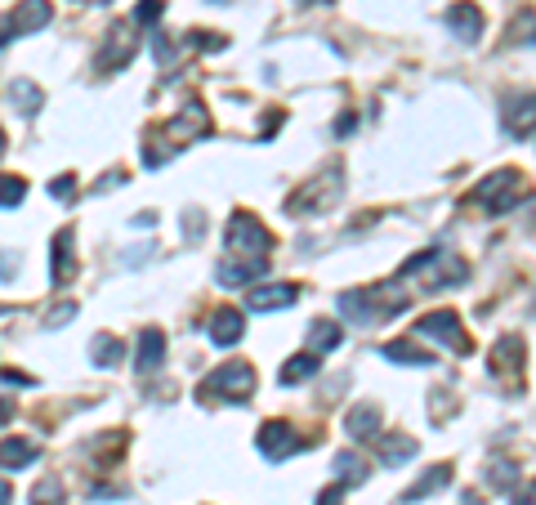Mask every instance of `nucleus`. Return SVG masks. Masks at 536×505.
<instances>
[{"mask_svg":"<svg viewBox=\"0 0 536 505\" xmlns=\"http://www.w3.org/2000/svg\"><path fill=\"white\" fill-rule=\"evenodd\" d=\"M9 103H14L23 117H36V112L45 108V90L36 81H27V76H14V81H9Z\"/></svg>","mask_w":536,"mask_h":505,"instance_id":"22","label":"nucleus"},{"mask_svg":"<svg viewBox=\"0 0 536 505\" xmlns=\"http://www.w3.org/2000/svg\"><path fill=\"white\" fill-rule=\"evenodd\" d=\"M492 376L496 380H523V340L501 336L492 349Z\"/></svg>","mask_w":536,"mask_h":505,"instance_id":"16","label":"nucleus"},{"mask_svg":"<svg viewBox=\"0 0 536 505\" xmlns=\"http://www.w3.org/2000/svg\"><path fill=\"white\" fill-rule=\"evenodd\" d=\"M344 434L367 443V438H380V407L376 403H353L349 416H344Z\"/></svg>","mask_w":536,"mask_h":505,"instance_id":"18","label":"nucleus"},{"mask_svg":"<svg viewBox=\"0 0 536 505\" xmlns=\"http://www.w3.org/2000/svg\"><path fill=\"white\" fill-rule=\"evenodd\" d=\"M340 340H344V331L335 327L331 318H318L309 327V354H327V349H340Z\"/></svg>","mask_w":536,"mask_h":505,"instance_id":"25","label":"nucleus"},{"mask_svg":"<svg viewBox=\"0 0 536 505\" xmlns=\"http://www.w3.org/2000/svg\"><path fill=\"white\" fill-rule=\"evenodd\" d=\"M76 318V304H59V309H50V327H63V322Z\"/></svg>","mask_w":536,"mask_h":505,"instance_id":"36","label":"nucleus"},{"mask_svg":"<svg viewBox=\"0 0 536 505\" xmlns=\"http://www.w3.org/2000/svg\"><path fill=\"white\" fill-rule=\"evenodd\" d=\"M72 242H76V233L72 228H63L59 237H54V246H50V278L59 282H72L76 278V255H72Z\"/></svg>","mask_w":536,"mask_h":505,"instance_id":"20","label":"nucleus"},{"mask_svg":"<svg viewBox=\"0 0 536 505\" xmlns=\"http://www.w3.org/2000/svg\"><path fill=\"white\" fill-rule=\"evenodd\" d=\"M130 59H134V27L117 23L108 32V45L99 50V72H117V68H126Z\"/></svg>","mask_w":536,"mask_h":505,"instance_id":"14","label":"nucleus"},{"mask_svg":"<svg viewBox=\"0 0 536 505\" xmlns=\"http://www.w3.org/2000/svg\"><path fill=\"white\" fill-rule=\"evenodd\" d=\"M411 291L402 287V282H385V287H367V291H340V300H335V309H340L344 322H353V327H376V322L394 318V313L407 309Z\"/></svg>","mask_w":536,"mask_h":505,"instance_id":"3","label":"nucleus"},{"mask_svg":"<svg viewBox=\"0 0 536 505\" xmlns=\"http://www.w3.org/2000/svg\"><path fill=\"white\" fill-rule=\"evenodd\" d=\"M501 126L510 139H532L536 135V94H510L501 103Z\"/></svg>","mask_w":536,"mask_h":505,"instance_id":"11","label":"nucleus"},{"mask_svg":"<svg viewBox=\"0 0 536 505\" xmlns=\"http://www.w3.org/2000/svg\"><path fill=\"white\" fill-rule=\"evenodd\" d=\"M295 300H300V287H295V282H264V287H255L251 295H246V304H251L255 313L291 309Z\"/></svg>","mask_w":536,"mask_h":505,"instance_id":"15","label":"nucleus"},{"mask_svg":"<svg viewBox=\"0 0 536 505\" xmlns=\"http://www.w3.org/2000/svg\"><path fill=\"white\" fill-rule=\"evenodd\" d=\"M340 197H344V170L340 166H327L318 179H309V184H304L286 206H291L295 215H300V211L304 215H318V211H331Z\"/></svg>","mask_w":536,"mask_h":505,"instance_id":"5","label":"nucleus"},{"mask_svg":"<svg viewBox=\"0 0 536 505\" xmlns=\"http://www.w3.org/2000/svg\"><path fill=\"white\" fill-rule=\"evenodd\" d=\"M318 505H344V483H331L327 492H318Z\"/></svg>","mask_w":536,"mask_h":505,"instance_id":"37","label":"nucleus"},{"mask_svg":"<svg viewBox=\"0 0 536 505\" xmlns=\"http://www.w3.org/2000/svg\"><path fill=\"white\" fill-rule=\"evenodd\" d=\"M514 505H536V479L528 483V488L519 492V497H514Z\"/></svg>","mask_w":536,"mask_h":505,"instance_id":"38","label":"nucleus"},{"mask_svg":"<svg viewBox=\"0 0 536 505\" xmlns=\"http://www.w3.org/2000/svg\"><path fill=\"white\" fill-rule=\"evenodd\" d=\"M90 358L99 362V367H117V362L126 358V345H121L117 336H108V331H99V336L90 340Z\"/></svg>","mask_w":536,"mask_h":505,"instance_id":"28","label":"nucleus"},{"mask_svg":"<svg viewBox=\"0 0 536 505\" xmlns=\"http://www.w3.org/2000/svg\"><path fill=\"white\" fill-rule=\"evenodd\" d=\"M50 18H54L50 0H23V5H14L5 14V45H14L18 36H32V32H41V27H50Z\"/></svg>","mask_w":536,"mask_h":505,"instance_id":"9","label":"nucleus"},{"mask_svg":"<svg viewBox=\"0 0 536 505\" xmlns=\"http://www.w3.org/2000/svg\"><path fill=\"white\" fill-rule=\"evenodd\" d=\"M90 5H108V0H90Z\"/></svg>","mask_w":536,"mask_h":505,"instance_id":"41","label":"nucleus"},{"mask_svg":"<svg viewBox=\"0 0 536 505\" xmlns=\"http://www.w3.org/2000/svg\"><path fill=\"white\" fill-rule=\"evenodd\" d=\"M255 394V367L251 362H219L197 385L201 403H251Z\"/></svg>","mask_w":536,"mask_h":505,"instance_id":"4","label":"nucleus"},{"mask_svg":"<svg viewBox=\"0 0 536 505\" xmlns=\"http://www.w3.org/2000/svg\"><path fill=\"white\" fill-rule=\"evenodd\" d=\"M36 461V443H27V438H5L0 443V465L5 470H18V465H32Z\"/></svg>","mask_w":536,"mask_h":505,"instance_id":"29","label":"nucleus"},{"mask_svg":"<svg viewBox=\"0 0 536 505\" xmlns=\"http://www.w3.org/2000/svg\"><path fill=\"white\" fill-rule=\"evenodd\" d=\"M161 9H166V5H161V0H139V9H134V23H143V27H148V23H157V18H161Z\"/></svg>","mask_w":536,"mask_h":505,"instance_id":"34","label":"nucleus"},{"mask_svg":"<svg viewBox=\"0 0 536 505\" xmlns=\"http://www.w3.org/2000/svg\"><path fill=\"white\" fill-rule=\"evenodd\" d=\"M255 447H260V456H268V461H286V456H295L304 447V438L286 421H264L260 434H255Z\"/></svg>","mask_w":536,"mask_h":505,"instance_id":"10","label":"nucleus"},{"mask_svg":"<svg viewBox=\"0 0 536 505\" xmlns=\"http://www.w3.org/2000/svg\"><path fill=\"white\" fill-rule=\"evenodd\" d=\"M335 479H340L344 488H358V483H367V461H362L358 452H340V456H335Z\"/></svg>","mask_w":536,"mask_h":505,"instance_id":"27","label":"nucleus"},{"mask_svg":"<svg viewBox=\"0 0 536 505\" xmlns=\"http://www.w3.org/2000/svg\"><path fill=\"white\" fill-rule=\"evenodd\" d=\"M523 193H528V179L519 175V170H496V175L483 179V188H478V202H483L487 215H505L514 211V206L523 202Z\"/></svg>","mask_w":536,"mask_h":505,"instance_id":"6","label":"nucleus"},{"mask_svg":"<svg viewBox=\"0 0 536 505\" xmlns=\"http://www.w3.org/2000/svg\"><path fill=\"white\" fill-rule=\"evenodd\" d=\"M532 318H536V300H532Z\"/></svg>","mask_w":536,"mask_h":505,"instance_id":"42","label":"nucleus"},{"mask_svg":"<svg viewBox=\"0 0 536 505\" xmlns=\"http://www.w3.org/2000/svg\"><path fill=\"white\" fill-rule=\"evenodd\" d=\"M23 197H27V184H23V179L5 175V211H14V206L23 202Z\"/></svg>","mask_w":536,"mask_h":505,"instance_id":"33","label":"nucleus"},{"mask_svg":"<svg viewBox=\"0 0 536 505\" xmlns=\"http://www.w3.org/2000/svg\"><path fill=\"white\" fill-rule=\"evenodd\" d=\"M452 483V465H429L425 474H420L416 483H411L407 492H402V505H416V501H425L429 492H438V488H447Z\"/></svg>","mask_w":536,"mask_h":505,"instance_id":"21","label":"nucleus"},{"mask_svg":"<svg viewBox=\"0 0 536 505\" xmlns=\"http://www.w3.org/2000/svg\"><path fill=\"white\" fill-rule=\"evenodd\" d=\"M206 135H210V112L201 108V103H184V108L161 126V139L148 135V144H143V166L148 170L166 166L175 152H184L188 144H197V139H206Z\"/></svg>","mask_w":536,"mask_h":505,"instance_id":"2","label":"nucleus"},{"mask_svg":"<svg viewBox=\"0 0 536 505\" xmlns=\"http://www.w3.org/2000/svg\"><path fill=\"white\" fill-rule=\"evenodd\" d=\"M188 45H193V50H206V54H219L228 45V36H219V32H188Z\"/></svg>","mask_w":536,"mask_h":505,"instance_id":"31","label":"nucleus"},{"mask_svg":"<svg viewBox=\"0 0 536 505\" xmlns=\"http://www.w3.org/2000/svg\"><path fill=\"white\" fill-rule=\"evenodd\" d=\"M313 376H318V354H295V358H286L282 371H277L282 385H300V380H313Z\"/></svg>","mask_w":536,"mask_h":505,"instance_id":"26","label":"nucleus"},{"mask_svg":"<svg viewBox=\"0 0 536 505\" xmlns=\"http://www.w3.org/2000/svg\"><path fill=\"white\" fill-rule=\"evenodd\" d=\"M447 32H452L461 45H474L478 36H483V9L469 5V0L447 5Z\"/></svg>","mask_w":536,"mask_h":505,"instance_id":"13","label":"nucleus"},{"mask_svg":"<svg viewBox=\"0 0 536 505\" xmlns=\"http://www.w3.org/2000/svg\"><path fill=\"white\" fill-rule=\"evenodd\" d=\"M469 278V264L452 251H420L398 269V282L411 295H438L447 287H461Z\"/></svg>","mask_w":536,"mask_h":505,"instance_id":"1","label":"nucleus"},{"mask_svg":"<svg viewBox=\"0 0 536 505\" xmlns=\"http://www.w3.org/2000/svg\"><path fill=\"white\" fill-rule=\"evenodd\" d=\"M242 336H246V313L242 309H228L224 304V309L210 313V340H215L219 349H233Z\"/></svg>","mask_w":536,"mask_h":505,"instance_id":"17","label":"nucleus"},{"mask_svg":"<svg viewBox=\"0 0 536 505\" xmlns=\"http://www.w3.org/2000/svg\"><path fill=\"white\" fill-rule=\"evenodd\" d=\"M27 501H32V505H63V483L59 479H41Z\"/></svg>","mask_w":536,"mask_h":505,"instance_id":"30","label":"nucleus"},{"mask_svg":"<svg viewBox=\"0 0 536 505\" xmlns=\"http://www.w3.org/2000/svg\"><path fill=\"white\" fill-rule=\"evenodd\" d=\"M304 5H327V0H304Z\"/></svg>","mask_w":536,"mask_h":505,"instance_id":"40","label":"nucleus"},{"mask_svg":"<svg viewBox=\"0 0 536 505\" xmlns=\"http://www.w3.org/2000/svg\"><path fill=\"white\" fill-rule=\"evenodd\" d=\"M411 331H416V336H425V340H438V345H447L452 354H469V336L461 331V318H456L452 309L425 313V318H420Z\"/></svg>","mask_w":536,"mask_h":505,"instance_id":"8","label":"nucleus"},{"mask_svg":"<svg viewBox=\"0 0 536 505\" xmlns=\"http://www.w3.org/2000/svg\"><path fill=\"white\" fill-rule=\"evenodd\" d=\"M487 483H492V488H514V470L505 461H496L492 470H487Z\"/></svg>","mask_w":536,"mask_h":505,"instance_id":"35","label":"nucleus"},{"mask_svg":"<svg viewBox=\"0 0 536 505\" xmlns=\"http://www.w3.org/2000/svg\"><path fill=\"white\" fill-rule=\"evenodd\" d=\"M5 385L14 389V385H32V380H27V376H18V371H5Z\"/></svg>","mask_w":536,"mask_h":505,"instance_id":"39","label":"nucleus"},{"mask_svg":"<svg viewBox=\"0 0 536 505\" xmlns=\"http://www.w3.org/2000/svg\"><path fill=\"white\" fill-rule=\"evenodd\" d=\"M380 358L398 362V367H434V354L416 349L411 340H389V345H380Z\"/></svg>","mask_w":536,"mask_h":505,"instance_id":"24","label":"nucleus"},{"mask_svg":"<svg viewBox=\"0 0 536 505\" xmlns=\"http://www.w3.org/2000/svg\"><path fill=\"white\" fill-rule=\"evenodd\" d=\"M50 197H59V202H72V197H76V175L50 179Z\"/></svg>","mask_w":536,"mask_h":505,"instance_id":"32","label":"nucleus"},{"mask_svg":"<svg viewBox=\"0 0 536 505\" xmlns=\"http://www.w3.org/2000/svg\"><path fill=\"white\" fill-rule=\"evenodd\" d=\"M268 273V255H233L215 269V282L219 287H251Z\"/></svg>","mask_w":536,"mask_h":505,"instance_id":"12","label":"nucleus"},{"mask_svg":"<svg viewBox=\"0 0 536 505\" xmlns=\"http://www.w3.org/2000/svg\"><path fill=\"white\" fill-rule=\"evenodd\" d=\"M161 358H166V336H161L157 327H148V331H139V354H134V367L148 376V371H157L161 367Z\"/></svg>","mask_w":536,"mask_h":505,"instance_id":"23","label":"nucleus"},{"mask_svg":"<svg viewBox=\"0 0 536 505\" xmlns=\"http://www.w3.org/2000/svg\"><path fill=\"white\" fill-rule=\"evenodd\" d=\"M224 242H228V255H268L273 251V233L246 211H237L233 219H228Z\"/></svg>","mask_w":536,"mask_h":505,"instance_id":"7","label":"nucleus"},{"mask_svg":"<svg viewBox=\"0 0 536 505\" xmlns=\"http://www.w3.org/2000/svg\"><path fill=\"white\" fill-rule=\"evenodd\" d=\"M416 452H420V443L411 434H380L376 438V456H380V465H385V470H398V465L411 461Z\"/></svg>","mask_w":536,"mask_h":505,"instance_id":"19","label":"nucleus"}]
</instances>
